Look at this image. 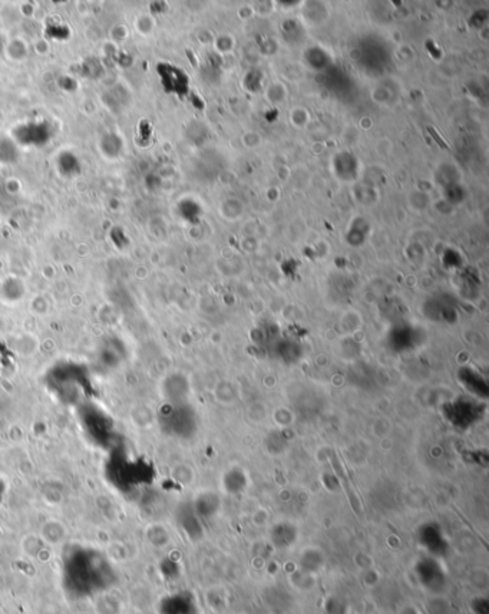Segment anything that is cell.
Here are the masks:
<instances>
[{"instance_id":"obj_1","label":"cell","mask_w":489,"mask_h":614,"mask_svg":"<svg viewBox=\"0 0 489 614\" xmlns=\"http://www.w3.org/2000/svg\"><path fill=\"white\" fill-rule=\"evenodd\" d=\"M415 574L420 586L434 594H441L446 589L448 574L439 559L426 556L415 566Z\"/></svg>"},{"instance_id":"obj_2","label":"cell","mask_w":489,"mask_h":614,"mask_svg":"<svg viewBox=\"0 0 489 614\" xmlns=\"http://www.w3.org/2000/svg\"><path fill=\"white\" fill-rule=\"evenodd\" d=\"M418 541L427 556L442 560L449 552V543L436 523H426L419 528Z\"/></svg>"},{"instance_id":"obj_3","label":"cell","mask_w":489,"mask_h":614,"mask_svg":"<svg viewBox=\"0 0 489 614\" xmlns=\"http://www.w3.org/2000/svg\"><path fill=\"white\" fill-rule=\"evenodd\" d=\"M479 408H476V402L471 399H461L455 401L450 407V412L446 415L449 421L456 428H469L474 422L479 419Z\"/></svg>"},{"instance_id":"obj_4","label":"cell","mask_w":489,"mask_h":614,"mask_svg":"<svg viewBox=\"0 0 489 614\" xmlns=\"http://www.w3.org/2000/svg\"><path fill=\"white\" fill-rule=\"evenodd\" d=\"M164 614H197V604L194 596L188 592L177 593L165 600L163 604Z\"/></svg>"},{"instance_id":"obj_5","label":"cell","mask_w":489,"mask_h":614,"mask_svg":"<svg viewBox=\"0 0 489 614\" xmlns=\"http://www.w3.org/2000/svg\"><path fill=\"white\" fill-rule=\"evenodd\" d=\"M298 533L291 523H277L270 531L273 545L279 550H287L297 541Z\"/></svg>"},{"instance_id":"obj_6","label":"cell","mask_w":489,"mask_h":614,"mask_svg":"<svg viewBox=\"0 0 489 614\" xmlns=\"http://www.w3.org/2000/svg\"><path fill=\"white\" fill-rule=\"evenodd\" d=\"M247 477L240 468H233L226 472L223 484L228 494H240L247 486Z\"/></svg>"},{"instance_id":"obj_7","label":"cell","mask_w":489,"mask_h":614,"mask_svg":"<svg viewBox=\"0 0 489 614\" xmlns=\"http://www.w3.org/2000/svg\"><path fill=\"white\" fill-rule=\"evenodd\" d=\"M219 508H220V498L212 493L201 494L195 503V512L200 518H209L212 515H216Z\"/></svg>"},{"instance_id":"obj_8","label":"cell","mask_w":489,"mask_h":614,"mask_svg":"<svg viewBox=\"0 0 489 614\" xmlns=\"http://www.w3.org/2000/svg\"><path fill=\"white\" fill-rule=\"evenodd\" d=\"M300 566L304 571L315 573V571H319V568L322 566V559L317 557L316 551H305L300 559Z\"/></svg>"},{"instance_id":"obj_9","label":"cell","mask_w":489,"mask_h":614,"mask_svg":"<svg viewBox=\"0 0 489 614\" xmlns=\"http://www.w3.org/2000/svg\"><path fill=\"white\" fill-rule=\"evenodd\" d=\"M471 608L475 614H489V601L485 597H476L472 600Z\"/></svg>"},{"instance_id":"obj_10","label":"cell","mask_w":489,"mask_h":614,"mask_svg":"<svg viewBox=\"0 0 489 614\" xmlns=\"http://www.w3.org/2000/svg\"><path fill=\"white\" fill-rule=\"evenodd\" d=\"M401 614H422V613H419V610L415 607H406Z\"/></svg>"}]
</instances>
